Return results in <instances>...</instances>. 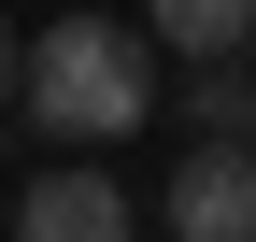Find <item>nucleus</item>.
<instances>
[{
	"label": "nucleus",
	"instance_id": "f257e3e1",
	"mask_svg": "<svg viewBox=\"0 0 256 242\" xmlns=\"http://www.w3.org/2000/svg\"><path fill=\"white\" fill-rule=\"evenodd\" d=\"M28 128L43 142H128L156 114V43L114 14V0H86V14H57V28H28Z\"/></svg>",
	"mask_w": 256,
	"mask_h": 242
},
{
	"label": "nucleus",
	"instance_id": "f03ea898",
	"mask_svg": "<svg viewBox=\"0 0 256 242\" xmlns=\"http://www.w3.org/2000/svg\"><path fill=\"white\" fill-rule=\"evenodd\" d=\"M156 214H171V242H256V142H185L171 157V200H156Z\"/></svg>",
	"mask_w": 256,
	"mask_h": 242
},
{
	"label": "nucleus",
	"instance_id": "7ed1b4c3",
	"mask_svg": "<svg viewBox=\"0 0 256 242\" xmlns=\"http://www.w3.org/2000/svg\"><path fill=\"white\" fill-rule=\"evenodd\" d=\"M14 242H128V186H114V171H86V157L28 171V200H14Z\"/></svg>",
	"mask_w": 256,
	"mask_h": 242
},
{
	"label": "nucleus",
	"instance_id": "20e7f679",
	"mask_svg": "<svg viewBox=\"0 0 256 242\" xmlns=\"http://www.w3.org/2000/svg\"><path fill=\"white\" fill-rule=\"evenodd\" d=\"M142 28L171 57H242L256 43V0H142Z\"/></svg>",
	"mask_w": 256,
	"mask_h": 242
},
{
	"label": "nucleus",
	"instance_id": "39448f33",
	"mask_svg": "<svg viewBox=\"0 0 256 242\" xmlns=\"http://www.w3.org/2000/svg\"><path fill=\"white\" fill-rule=\"evenodd\" d=\"M185 114H200L214 142H256V43H242V57H200V86H185Z\"/></svg>",
	"mask_w": 256,
	"mask_h": 242
},
{
	"label": "nucleus",
	"instance_id": "423d86ee",
	"mask_svg": "<svg viewBox=\"0 0 256 242\" xmlns=\"http://www.w3.org/2000/svg\"><path fill=\"white\" fill-rule=\"evenodd\" d=\"M14 86H28V43H14V28H0V100H14Z\"/></svg>",
	"mask_w": 256,
	"mask_h": 242
}]
</instances>
